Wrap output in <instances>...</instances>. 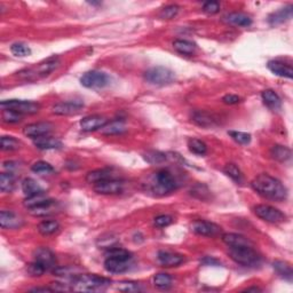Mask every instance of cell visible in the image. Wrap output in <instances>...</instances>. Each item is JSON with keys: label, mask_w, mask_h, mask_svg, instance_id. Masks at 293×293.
I'll list each match as a JSON object with an SVG mask.
<instances>
[{"label": "cell", "mask_w": 293, "mask_h": 293, "mask_svg": "<svg viewBox=\"0 0 293 293\" xmlns=\"http://www.w3.org/2000/svg\"><path fill=\"white\" fill-rule=\"evenodd\" d=\"M251 187L254 191L272 201L282 202L288 197V189L283 183L274 176L261 173L251 181Z\"/></svg>", "instance_id": "1"}, {"label": "cell", "mask_w": 293, "mask_h": 293, "mask_svg": "<svg viewBox=\"0 0 293 293\" xmlns=\"http://www.w3.org/2000/svg\"><path fill=\"white\" fill-rule=\"evenodd\" d=\"M105 269L111 274H122L128 271L129 262L132 260V253L121 248L108 249L105 254Z\"/></svg>", "instance_id": "2"}, {"label": "cell", "mask_w": 293, "mask_h": 293, "mask_svg": "<svg viewBox=\"0 0 293 293\" xmlns=\"http://www.w3.org/2000/svg\"><path fill=\"white\" fill-rule=\"evenodd\" d=\"M59 64L60 59L58 56H52V58H48L47 60L38 63V64H36L35 66L21 70V71L18 72V77L20 79H23V81H37V79L44 78L46 76L51 75V73L58 68Z\"/></svg>", "instance_id": "3"}, {"label": "cell", "mask_w": 293, "mask_h": 293, "mask_svg": "<svg viewBox=\"0 0 293 293\" xmlns=\"http://www.w3.org/2000/svg\"><path fill=\"white\" fill-rule=\"evenodd\" d=\"M109 284V279L101 277V276L89 274L77 275L72 278L71 290L78 292H91L108 286Z\"/></svg>", "instance_id": "4"}, {"label": "cell", "mask_w": 293, "mask_h": 293, "mask_svg": "<svg viewBox=\"0 0 293 293\" xmlns=\"http://www.w3.org/2000/svg\"><path fill=\"white\" fill-rule=\"evenodd\" d=\"M228 254L236 264L251 267L260 262L261 258L259 253L253 249V246H237V248H229Z\"/></svg>", "instance_id": "5"}, {"label": "cell", "mask_w": 293, "mask_h": 293, "mask_svg": "<svg viewBox=\"0 0 293 293\" xmlns=\"http://www.w3.org/2000/svg\"><path fill=\"white\" fill-rule=\"evenodd\" d=\"M145 79L146 83L151 85L165 86L174 82L175 75L172 70L165 68V66H155V68L146 70L145 72Z\"/></svg>", "instance_id": "6"}, {"label": "cell", "mask_w": 293, "mask_h": 293, "mask_svg": "<svg viewBox=\"0 0 293 293\" xmlns=\"http://www.w3.org/2000/svg\"><path fill=\"white\" fill-rule=\"evenodd\" d=\"M176 189V182L173 175L166 169H161L155 173L154 183H152V191L158 195H165L172 192Z\"/></svg>", "instance_id": "7"}, {"label": "cell", "mask_w": 293, "mask_h": 293, "mask_svg": "<svg viewBox=\"0 0 293 293\" xmlns=\"http://www.w3.org/2000/svg\"><path fill=\"white\" fill-rule=\"evenodd\" d=\"M1 109H8L18 112L20 115H35L41 110V105L32 101L23 100H5L0 103Z\"/></svg>", "instance_id": "8"}, {"label": "cell", "mask_w": 293, "mask_h": 293, "mask_svg": "<svg viewBox=\"0 0 293 293\" xmlns=\"http://www.w3.org/2000/svg\"><path fill=\"white\" fill-rule=\"evenodd\" d=\"M252 209L253 213L258 218H260L266 222H269V224H282L286 220V215L284 213L279 211L278 209L272 208L271 205H255Z\"/></svg>", "instance_id": "9"}, {"label": "cell", "mask_w": 293, "mask_h": 293, "mask_svg": "<svg viewBox=\"0 0 293 293\" xmlns=\"http://www.w3.org/2000/svg\"><path fill=\"white\" fill-rule=\"evenodd\" d=\"M81 83L83 86L87 88H103L109 85L110 78L105 72L92 70L82 76Z\"/></svg>", "instance_id": "10"}, {"label": "cell", "mask_w": 293, "mask_h": 293, "mask_svg": "<svg viewBox=\"0 0 293 293\" xmlns=\"http://www.w3.org/2000/svg\"><path fill=\"white\" fill-rule=\"evenodd\" d=\"M94 191L100 195H116L123 191L124 182L117 179H106L94 185Z\"/></svg>", "instance_id": "11"}, {"label": "cell", "mask_w": 293, "mask_h": 293, "mask_svg": "<svg viewBox=\"0 0 293 293\" xmlns=\"http://www.w3.org/2000/svg\"><path fill=\"white\" fill-rule=\"evenodd\" d=\"M191 230L195 234L206 236V237H216L221 234L222 229L220 226L213 224L209 221H204V220H196L194 224L191 225Z\"/></svg>", "instance_id": "12"}, {"label": "cell", "mask_w": 293, "mask_h": 293, "mask_svg": "<svg viewBox=\"0 0 293 293\" xmlns=\"http://www.w3.org/2000/svg\"><path fill=\"white\" fill-rule=\"evenodd\" d=\"M53 129V125L51 123L47 122H42V123H33V124L26 125L23 128V134L28 138L32 139H38L42 136H46L48 133H51Z\"/></svg>", "instance_id": "13"}, {"label": "cell", "mask_w": 293, "mask_h": 293, "mask_svg": "<svg viewBox=\"0 0 293 293\" xmlns=\"http://www.w3.org/2000/svg\"><path fill=\"white\" fill-rule=\"evenodd\" d=\"M82 102L78 101H68V102H60L58 105H55L52 108V112L56 116H71L77 115L78 112H81L83 109Z\"/></svg>", "instance_id": "14"}, {"label": "cell", "mask_w": 293, "mask_h": 293, "mask_svg": "<svg viewBox=\"0 0 293 293\" xmlns=\"http://www.w3.org/2000/svg\"><path fill=\"white\" fill-rule=\"evenodd\" d=\"M108 121L105 117L100 115H92V116H86L81 121V128L84 132H94L98 129H101L105 126Z\"/></svg>", "instance_id": "15"}, {"label": "cell", "mask_w": 293, "mask_h": 293, "mask_svg": "<svg viewBox=\"0 0 293 293\" xmlns=\"http://www.w3.org/2000/svg\"><path fill=\"white\" fill-rule=\"evenodd\" d=\"M33 256H35V261L39 262V264L44 266L46 271L55 268V264H56L55 255L54 253H53L51 250H48L47 248L37 249Z\"/></svg>", "instance_id": "16"}, {"label": "cell", "mask_w": 293, "mask_h": 293, "mask_svg": "<svg viewBox=\"0 0 293 293\" xmlns=\"http://www.w3.org/2000/svg\"><path fill=\"white\" fill-rule=\"evenodd\" d=\"M23 220L21 216L11 211L0 212V226L2 229H18L22 227Z\"/></svg>", "instance_id": "17"}, {"label": "cell", "mask_w": 293, "mask_h": 293, "mask_svg": "<svg viewBox=\"0 0 293 293\" xmlns=\"http://www.w3.org/2000/svg\"><path fill=\"white\" fill-rule=\"evenodd\" d=\"M292 12H293V6L288 5L285 6V7L278 9V11L272 13V14L268 16L269 24L272 26L283 24L284 22L292 19Z\"/></svg>", "instance_id": "18"}, {"label": "cell", "mask_w": 293, "mask_h": 293, "mask_svg": "<svg viewBox=\"0 0 293 293\" xmlns=\"http://www.w3.org/2000/svg\"><path fill=\"white\" fill-rule=\"evenodd\" d=\"M157 260L163 267H176V266L181 265L183 261V256L176 253L167 252V251H159L157 254Z\"/></svg>", "instance_id": "19"}, {"label": "cell", "mask_w": 293, "mask_h": 293, "mask_svg": "<svg viewBox=\"0 0 293 293\" xmlns=\"http://www.w3.org/2000/svg\"><path fill=\"white\" fill-rule=\"evenodd\" d=\"M267 66L272 73H275L276 76H279V77H284L289 79H291L293 77L292 66L286 64L284 62L277 61V60H272V61L268 62Z\"/></svg>", "instance_id": "20"}, {"label": "cell", "mask_w": 293, "mask_h": 293, "mask_svg": "<svg viewBox=\"0 0 293 293\" xmlns=\"http://www.w3.org/2000/svg\"><path fill=\"white\" fill-rule=\"evenodd\" d=\"M224 21L227 22L228 24L235 25V26H242V28H245V26H250L252 24V19L250 18L248 14H244V13H239V12H234V13H229L224 18Z\"/></svg>", "instance_id": "21"}, {"label": "cell", "mask_w": 293, "mask_h": 293, "mask_svg": "<svg viewBox=\"0 0 293 293\" xmlns=\"http://www.w3.org/2000/svg\"><path fill=\"white\" fill-rule=\"evenodd\" d=\"M222 241L228 248H237V246H253L250 239L245 236L234 234V232H227L222 235Z\"/></svg>", "instance_id": "22"}, {"label": "cell", "mask_w": 293, "mask_h": 293, "mask_svg": "<svg viewBox=\"0 0 293 293\" xmlns=\"http://www.w3.org/2000/svg\"><path fill=\"white\" fill-rule=\"evenodd\" d=\"M261 98L264 100L265 105L272 110H279L282 108V100L277 93L272 89H265L261 93Z\"/></svg>", "instance_id": "23"}, {"label": "cell", "mask_w": 293, "mask_h": 293, "mask_svg": "<svg viewBox=\"0 0 293 293\" xmlns=\"http://www.w3.org/2000/svg\"><path fill=\"white\" fill-rule=\"evenodd\" d=\"M56 209H58V203L53 201V199H49L48 202L44 203V204L36 206L33 209H29V212L33 216H46L54 213Z\"/></svg>", "instance_id": "24"}, {"label": "cell", "mask_w": 293, "mask_h": 293, "mask_svg": "<svg viewBox=\"0 0 293 293\" xmlns=\"http://www.w3.org/2000/svg\"><path fill=\"white\" fill-rule=\"evenodd\" d=\"M35 146L42 150H51V149H60L62 146V142L55 138L51 136H42V138L35 139Z\"/></svg>", "instance_id": "25"}, {"label": "cell", "mask_w": 293, "mask_h": 293, "mask_svg": "<svg viewBox=\"0 0 293 293\" xmlns=\"http://www.w3.org/2000/svg\"><path fill=\"white\" fill-rule=\"evenodd\" d=\"M173 48L182 55H192L195 54L197 46H196L195 42H192L190 41H186V39H176V41L173 42Z\"/></svg>", "instance_id": "26"}, {"label": "cell", "mask_w": 293, "mask_h": 293, "mask_svg": "<svg viewBox=\"0 0 293 293\" xmlns=\"http://www.w3.org/2000/svg\"><path fill=\"white\" fill-rule=\"evenodd\" d=\"M103 135L110 136V135H117V134H122L126 131V126L125 123L123 121H112L106 123V124L103 126V127L100 129Z\"/></svg>", "instance_id": "27"}, {"label": "cell", "mask_w": 293, "mask_h": 293, "mask_svg": "<svg viewBox=\"0 0 293 293\" xmlns=\"http://www.w3.org/2000/svg\"><path fill=\"white\" fill-rule=\"evenodd\" d=\"M192 122L196 124L202 126V127H209L215 124V118L211 114L205 111H195L191 115Z\"/></svg>", "instance_id": "28"}, {"label": "cell", "mask_w": 293, "mask_h": 293, "mask_svg": "<svg viewBox=\"0 0 293 293\" xmlns=\"http://www.w3.org/2000/svg\"><path fill=\"white\" fill-rule=\"evenodd\" d=\"M112 178V173L109 168H99L95 169V171L88 172L87 175H86V181L88 183H98L100 181H103V180L106 179H111Z\"/></svg>", "instance_id": "29"}, {"label": "cell", "mask_w": 293, "mask_h": 293, "mask_svg": "<svg viewBox=\"0 0 293 293\" xmlns=\"http://www.w3.org/2000/svg\"><path fill=\"white\" fill-rule=\"evenodd\" d=\"M22 190L25 194L26 197H29V196L37 195V194H41V192H44L42 188L41 187V185H39L36 180H33L31 178H26L23 180Z\"/></svg>", "instance_id": "30"}, {"label": "cell", "mask_w": 293, "mask_h": 293, "mask_svg": "<svg viewBox=\"0 0 293 293\" xmlns=\"http://www.w3.org/2000/svg\"><path fill=\"white\" fill-rule=\"evenodd\" d=\"M59 229H60V225L58 221H55V220H44V221H42L41 224L37 226V230H38L39 234L44 236L55 234Z\"/></svg>", "instance_id": "31"}, {"label": "cell", "mask_w": 293, "mask_h": 293, "mask_svg": "<svg viewBox=\"0 0 293 293\" xmlns=\"http://www.w3.org/2000/svg\"><path fill=\"white\" fill-rule=\"evenodd\" d=\"M271 155L275 161L284 163V162H288L289 159L291 158V150H290L288 146H285L276 145L272 148Z\"/></svg>", "instance_id": "32"}, {"label": "cell", "mask_w": 293, "mask_h": 293, "mask_svg": "<svg viewBox=\"0 0 293 293\" xmlns=\"http://www.w3.org/2000/svg\"><path fill=\"white\" fill-rule=\"evenodd\" d=\"M15 188V176L12 172L1 173L0 174V189L5 194L12 192Z\"/></svg>", "instance_id": "33"}, {"label": "cell", "mask_w": 293, "mask_h": 293, "mask_svg": "<svg viewBox=\"0 0 293 293\" xmlns=\"http://www.w3.org/2000/svg\"><path fill=\"white\" fill-rule=\"evenodd\" d=\"M272 267H274L276 272H277V274L281 276V277H283L289 282L292 281V277H293L292 267L290 266V264H288V262L277 260V261H275L274 264H272Z\"/></svg>", "instance_id": "34"}, {"label": "cell", "mask_w": 293, "mask_h": 293, "mask_svg": "<svg viewBox=\"0 0 293 293\" xmlns=\"http://www.w3.org/2000/svg\"><path fill=\"white\" fill-rule=\"evenodd\" d=\"M49 199L47 196L45 195V192H41V194H37V195H33V196H29V197H26L24 199V206L26 209H33L36 208V206H39L42 204H44V203L48 202Z\"/></svg>", "instance_id": "35"}, {"label": "cell", "mask_w": 293, "mask_h": 293, "mask_svg": "<svg viewBox=\"0 0 293 293\" xmlns=\"http://www.w3.org/2000/svg\"><path fill=\"white\" fill-rule=\"evenodd\" d=\"M188 148L192 154L198 156H203L208 152V146H206L202 140H198V139H189Z\"/></svg>", "instance_id": "36"}, {"label": "cell", "mask_w": 293, "mask_h": 293, "mask_svg": "<svg viewBox=\"0 0 293 293\" xmlns=\"http://www.w3.org/2000/svg\"><path fill=\"white\" fill-rule=\"evenodd\" d=\"M31 169L32 172H35L39 175H48V174H52V173H54V167H53L49 163L42 162V161L36 162L35 164L31 166Z\"/></svg>", "instance_id": "37"}, {"label": "cell", "mask_w": 293, "mask_h": 293, "mask_svg": "<svg viewBox=\"0 0 293 293\" xmlns=\"http://www.w3.org/2000/svg\"><path fill=\"white\" fill-rule=\"evenodd\" d=\"M21 148V142L13 136H2L1 149L4 151H14Z\"/></svg>", "instance_id": "38"}, {"label": "cell", "mask_w": 293, "mask_h": 293, "mask_svg": "<svg viewBox=\"0 0 293 293\" xmlns=\"http://www.w3.org/2000/svg\"><path fill=\"white\" fill-rule=\"evenodd\" d=\"M225 174H227L231 180H234L235 182L241 183L243 181V173L235 164H226L224 167Z\"/></svg>", "instance_id": "39"}, {"label": "cell", "mask_w": 293, "mask_h": 293, "mask_svg": "<svg viewBox=\"0 0 293 293\" xmlns=\"http://www.w3.org/2000/svg\"><path fill=\"white\" fill-rule=\"evenodd\" d=\"M154 285L161 290L168 289L172 285V277L168 274H165V272H159V274L155 275Z\"/></svg>", "instance_id": "40"}, {"label": "cell", "mask_w": 293, "mask_h": 293, "mask_svg": "<svg viewBox=\"0 0 293 293\" xmlns=\"http://www.w3.org/2000/svg\"><path fill=\"white\" fill-rule=\"evenodd\" d=\"M11 52L14 54L15 56H19V58H25V56H29L31 54V49L28 45L23 44V42H15L11 46Z\"/></svg>", "instance_id": "41"}, {"label": "cell", "mask_w": 293, "mask_h": 293, "mask_svg": "<svg viewBox=\"0 0 293 293\" xmlns=\"http://www.w3.org/2000/svg\"><path fill=\"white\" fill-rule=\"evenodd\" d=\"M2 122L7 123V124H16L22 121V115L18 114V112L13 111V110L4 109L1 112Z\"/></svg>", "instance_id": "42"}, {"label": "cell", "mask_w": 293, "mask_h": 293, "mask_svg": "<svg viewBox=\"0 0 293 293\" xmlns=\"http://www.w3.org/2000/svg\"><path fill=\"white\" fill-rule=\"evenodd\" d=\"M145 159L148 163H150V164L155 165V164H162V163H164L166 159H167V157H166V155L163 154V152L149 151L145 155Z\"/></svg>", "instance_id": "43"}, {"label": "cell", "mask_w": 293, "mask_h": 293, "mask_svg": "<svg viewBox=\"0 0 293 293\" xmlns=\"http://www.w3.org/2000/svg\"><path fill=\"white\" fill-rule=\"evenodd\" d=\"M228 134L231 136L234 141L239 143V145H249V143L251 142V135H250L249 133L230 131L228 132Z\"/></svg>", "instance_id": "44"}, {"label": "cell", "mask_w": 293, "mask_h": 293, "mask_svg": "<svg viewBox=\"0 0 293 293\" xmlns=\"http://www.w3.org/2000/svg\"><path fill=\"white\" fill-rule=\"evenodd\" d=\"M179 11H180V7L176 5L166 6V7L163 8L161 13H159V18L163 20H171L174 18V16L178 15Z\"/></svg>", "instance_id": "45"}, {"label": "cell", "mask_w": 293, "mask_h": 293, "mask_svg": "<svg viewBox=\"0 0 293 293\" xmlns=\"http://www.w3.org/2000/svg\"><path fill=\"white\" fill-rule=\"evenodd\" d=\"M26 271H28L29 275L33 276V277H39V276H42V274H44V272H46V269L44 266L39 264V262L33 261V262H31V264L28 265Z\"/></svg>", "instance_id": "46"}, {"label": "cell", "mask_w": 293, "mask_h": 293, "mask_svg": "<svg viewBox=\"0 0 293 293\" xmlns=\"http://www.w3.org/2000/svg\"><path fill=\"white\" fill-rule=\"evenodd\" d=\"M116 288L123 292H138L141 290V286L135 282H121L118 283Z\"/></svg>", "instance_id": "47"}, {"label": "cell", "mask_w": 293, "mask_h": 293, "mask_svg": "<svg viewBox=\"0 0 293 293\" xmlns=\"http://www.w3.org/2000/svg\"><path fill=\"white\" fill-rule=\"evenodd\" d=\"M154 224L156 227H158V228H165V227H167V226L173 224V218L171 215H167V214L158 215L155 218Z\"/></svg>", "instance_id": "48"}, {"label": "cell", "mask_w": 293, "mask_h": 293, "mask_svg": "<svg viewBox=\"0 0 293 293\" xmlns=\"http://www.w3.org/2000/svg\"><path fill=\"white\" fill-rule=\"evenodd\" d=\"M203 11L209 15L216 14L220 12V4L218 1H208L203 5Z\"/></svg>", "instance_id": "49"}, {"label": "cell", "mask_w": 293, "mask_h": 293, "mask_svg": "<svg viewBox=\"0 0 293 293\" xmlns=\"http://www.w3.org/2000/svg\"><path fill=\"white\" fill-rule=\"evenodd\" d=\"M116 243H117V239L116 237H112L111 235H108V237H100L98 245L102 246V248H106V249H111L114 248Z\"/></svg>", "instance_id": "50"}, {"label": "cell", "mask_w": 293, "mask_h": 293, "mask_svg": "<svg viewBox=\"0 0 293 293\" xmlns=\"http://www.w3.org/2000/svg\"><path fill=\"white\" fill-rule=\"evenodd\" d=\"M222 101H224L226 105H236V103L241 101V98L234 94H227L222 98Z\"/></svg>", "instance_id": "51"}, {"label": "cell", "mask_w": 293, "mask_h": 293, "mask_svg": "<svg viewBox=\"0 0 293 293\" xmlns=\"http://www.w3.org/2000/svg\"><path fill=\"white\" fill-rule=\"evenodd\" d=\"M202 264L205 266H220L221 265L218 260H216V259H213V258H211V256H206V258L203 259Z\"/></svg>", "instance_id": "52"}, {"label": "cell", "mask_w": 293, "mask_h": 293, "mask_svg": "<svg viewBox=\"0 0 293 293\" xmlns=\"http://www.w3.org/2000/svg\"><path fill=\"white\" fill-rule=\"evenodd\" d=\"M31 291H33V292H41V291H42V292H52L53 289L52 288H36V289H32Z\"/></svg>", "instance_id": "53"}, {"label": "cell", "mask_w": 293, "mask_h": 293, "mask_svg": "<svg viewBox=\"0 0 293 293\" xmlns=\"http://www.w3.org/2000/svg\"><path fill=\"white\" fill-rule=\"evenodd\" d=\"M246 291H261V290L258 288H250V289H246Z\"/></svg>", "instance_id": "54"}]
</instances>
